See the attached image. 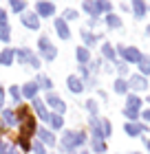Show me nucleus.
<instances>
[{"mask_svg": "<svg viewBox=\"0 0 150 154\" xmlns=\"http://www.w3.org/2000/svg\"><path fill=\"white\" fill-rule=\"evenodd\" d=\"M108 134H110V123L104 121V137H108Z\"/></svg>", "mask_w": 150, "mask_h": 154, "instance_id": "nucleus-39", "label": "nucleus"}, {"mask_svg": "<svg viewBox=\"0 0 150 154\" xmlns=\"http://www.w3.org/2000/svg\"><path fill=\"white\" fill-rule=\"evenodd\" d=\"M132 9H135V13H137V18H141V16L146 13V7H144L141 0H135V2H132Z\"/></svg>", "mask_w": 150, "mask_h": 154, "instance_id": "nucleus-20", "label": "nucleus"}, {"mask_svg": "<svg viewBox=\"0 0 150 154\" xmlns=\"http://www.w3.org/2000/svg\"><path fill=\"white\" fill-rule=\"evenodd\" d=\"M139 106H141L139 97H135V95H130V97H128V108H130V110H137Z\"/></svg>", "mask_w": 150, "mask_h": 154, "instance_id": "nucleus-24", "label": "nucleus"}, {"mask_svg": "<svg viewBox=\"0 0 150 154\" xmlns=\"http://www.w3.org/2000/svg\"><path fill=\"white\" fill-rule=\"evenodd\" d=\"M75 53H77V60H80L82 64H84V62H88V57H91V55H88V48H84V46H80Z\"/></svg>", "mask_w": 150, "mask_h": 154, "instance_id": "nucleus-21", "label": "nucleus"}, {"mask_svg": "<svg viewBox=\"0 0 150 154\" xmlns=\"http://www.w3.org/2000/svg\"><path fill=\"white\" fill-rule=\"evenodd\" d=\"M35 9H38V16H53L55 13V7L51 5V2H38V7H35Z\"/></svg>", "mask_w": 150, "mask_h": 154, "instance_id": "nucleus-6", "label": "nucleus"}, {"mask_svg": "<svg viewBox=\"0 0 150 154\" xmlns=\"http://www.w3.org/2000/svg\"><path fill=\"white\" fill-rule=\"evenodd\" d=\"M119 53L124 55V60H126V62H139V60H141V53H139L135 46H130V48L119 46Z\"/></svg>", "mask_w": 150, "mask_h": 154, "instance_id": "nucleus-2", "label": "nucleus"}, {"mask_svg": "<svg viewBox=\"0 0 150 154\" xmlns=\"http://www.w3.org/2000/svg\"><path fill=\"white\" fill-rule=\"evenodd\" d=\"M0 40L2 42H9V24H0Z\"/></svg>", "mask_w": 150, "mask_h": 154, "instance_id": "nucleus-23", "label": "nucleus"}, {"mask_svg": "<svg viewBox=\"0 0 150 154\" xmlns=\"http://www.w3.org/2000/svg\"><path fill=\"white\" fill-rule=\"evenodd\" d=\"M46 101H49V106L55 110V115H60V112H64V110H66V103H64L58 95H49V97H46Z\"/></svg>", "mask_w": 150, "mask_h": 154, "instance_id": "nucleus-3", "label": "nucleus"}, {"mask_svg": "<svg viewBox=\"0 0 150 154\" xmlns=\"http://www.w3.org/2000/svg\"><path fill=\"white\" fill-rule=\"evenodd\" d=\"M35 93H38V84L35 82H29L22 86V95L27 97V99H35Z\"/></svg>", "mask_w": 150, "mask_h": 154, "instance_id": "nucleus-9", "label": "nucleus"}, {"mask_svg": "<svg viewBox=\"0 0 150 154\" xmlns=\"http://www.w3.org/2000/svg\"><path fill=\"white\" fill-rule=\"evenodd\" d=\"M13 57H16V51L5 48V51L0 53V64H2V66H9V64H13Z\"/></svg>", "mask_w": 150, "mask_h": 154, "instance_id": "nucleus-11", "label": "nucleus"}, {"mask_svg": "<svg viewBox=\"0 0 150 154\" xmlns=\"http://www.w3.org/2000/svg\"><path fill=\"white\" fill-rule=\"evenodd\" d=\"M5 22H7V13L0 9V24H5Z\"/></svg>", "mask_w": 150, "mask_h": 154, "instance_id": "nucleus-40", "label": "nucleus"}, {"mask_svg": "<svg viewBox=\"0 0 150 154\" xmlns=\"http://www.w3.org/2000/svg\"><path fill=\"white\" fill-rule=\"evenodd\" d=\"M22 24L29 26V29H38V26H40V20H38L35 13H24V16H22Z\"/></svg>", "mask_w": 150, "mask_h": 154, "instance_id": "nucleus-7", "label": "nucleus"}, {"mask_svg": "<svg viewBox=\"0 0 150 154\" xmlns=\"http://www.w3.org/2000/svg\"><path fill=\"white\" fill-rule=\"evenodd\" d=\"M49 123H51V128L53 130H58V128H62V117L60 115H49Z\"/></svg>", "mask_w": 150, "mask_h": 154, "instance_id": "nucleus-17", "label": "nucleus"}, {"mask_svg": "<svg viewBox=\"0 0 150 154\" xmlns=\"http://www.w3.org/2000/svg\"><path fill=\"white\" fill-rule=\"evenodd\" d=\"M38 137H40V141H42V145H55V137L51 134V132H49V130H44V128H40L38 130Z\"/></svg>", "mask_w": 150, "mask_h": 154, "instance_id": "nucleus-10", "label": "nucleus"}, {"mask_svg": "<svg viewBox=\"0 0 150 154\" xmlns=\"http://www.w3.org/2000/svg\"><path fill=\"white\" fill-rule=\"evenodd\" d=\"M55 31H58V35L62 38V40H69V35H71V31H69V26H66V22L60 18V20H55Z\"/></svg>", "mask_w": 150, "mask_h": 154, "instance_id": "nucleus-8", "label": "nucleus"}, {"mask_svg": "<svg viewBox=\"0 0 150 154\" xmlns=\"http://www.w3.org/2000/svg\"><path fill=\"white\" fill-rule=\"evenodd\" d=\"M124 112H126V117H130V119H137V110H130V108H126Z\"/></svg>", "mask_w": 150, "mask_h": 154, "instance_id": "nucleus-38", "label": "nucleus"}, {"mask_svg": "<svg viewBox=\"0 0 150 154\" xmlns=\"http://www.w3.org/2000/svg\"><path fill=\"white\" fill-rule=\"evenodd\" d=\"M148 150H150V141H148Z\"/></svg>", "mask_w": 150, "mask_h": 154, "instance_id": "nucleus-44", "label": "nucleus"}, {"mask_svg": "<svg viewBox=\"0 0 150 154\" xmlns=\"http://www.w3.org/2000/svg\"><path fill=\"white\" fill-rule=\"evenodd\" d=\"M146 86H148V84H146L144 77H137V75H135L132 79H130V88H135V90H144Z\"/></svg>", "mask_w": 150, "mask_h": 154, "instance_id": "nucleus-14", "label": "nucleus"}, {"mask_svg": "<svg viewBox=\"0 0 150 154\" xmlns=\"http://www.w3.org/2000/svg\"><path fill=\"white\" fill-rule=\"evenodd\" d=\"M35 84H40V86H42V88H46V90H49V88H53V82L49 79V77H44V75L38 77V82H35Z\"/></svg>", "mask_w": 150, "mask_h": 154, "instance_id": "nucleus-25", "label": "nucleus"}, {"mask_svg": "<svg viewBox=\"0 0 150 154\" xmlns=\"http://www.w3.org/2000/svg\"><path fill=\"white\" fill-rule=\"evenodd\" d=\"M11 99H13V103H18V101H20V90H18L16 86L11 88Z\"/></svg>", "mask_w": 150, "mask_h": 154, "instance_id": "nucleus-32", "label": "nucleus"}, {"mask_svg": "<svg viewBox=\"0 0 150 154\" xmlns=\"http://www.w3.org/2000/svg\"><path fill=\"white\" fill-rule=\"evenodd\" d=\"M126 88H128V84H126V82H121V79L115 82V90H117V93H126Z\"/></svg>", "mask_w": 150, "mask_h": 154, "instance_id": "nucleus-30", "label": "nucleus"}, {"mask_svg": "<svg viewBox=\"0 0 150 154\" xmlns=\"http://www.w3.org/2000/svg\"><path fill=\"white\" fill-rule=\"evenodd\" d=\"M38 44H40L42 55H44L46 60H53V57H55V46H53V44H49V40H46V38H40Z\"/></svg>", "mask_w": 150, "mask_h": 154, "instance_id": "nucleus-4", "label": "nucleus"}, {"mask_svg": "<svg viewBox=\"0 0 150 154\" xmlns=\"http://www.w3.org/2000/svg\"><path fill=\"white\" fill-rule=\"evenodd\" d=\"M86 108H88V112H91V115H95V112H97V103L93 101V99H91V101L86 103Z\"/></svg>", "mask_w": 150, "mask_h": 154, "instance_id": "nucleus-33", "label": "nucleus"}, {"mask_svg": "<svg viewBox=\"0 0 150 154\" xmlns=\"http://www.w3.org/2000/svg\"><path fill=\"white\" fill-rule=\"evenodd\" d=\"M2 106H5V93H2V88H0V110H2Z\"/></svg>", "mask_w": 150, "mask_h": 154, "instance_id": "nucleus-41", "label": "nucleus"}, {"mask_svg": "<svg viewBox=\"0 0 150 154\" xmlns=\"http://www.w3.org/2000/svg\"><path fill=\"white\" fill-rule=\"evenodd\" d=\"M66 84H69V88L73 90V93H82V90H84V84L80 82V77H75V75H71L66 79Z\"/></svg>", "mask_w": 150, "mask_h": 154, "instance_id": "nucleus-12", "label": "nucleus"}, {"mask_svg": "<svg viewBox=\"0 0 150 154\" xmlns=\"http://www.w3.org/2000/svg\"><path fill=\"white\" fill-rule=\"evenodd\" d=\"M126 132L130 137H137V134H141V125L139 123H126Z\"/></svg>", "mask_w": 150, "mask_h": 154, "instance_id": "nucleus-16", "label": "nucleus"}, {"mask_svg": "<svg viewBox=\"0 0 150 154\" xmlns=\"http://www.w3.org/2000/svg\"><path fill=\"white\" fill-rule=\"evenodd\" d=\"M84 11L91 13V16H97V13H99V7H97V2H84Z\"/></svg>", "mask_w": 150, "mask_h": 154, "instance_id": "nucleus-19", "label": "nucleus"}, {"mask_svg": "<svg viewBox=\"0 0 150 154\" xmlns=\"http://www.w3.org/2000/svg\"><path fill=\"white\" fill-rule=\"evenodd\" d=\"M24 2H22V0H11V9L13 11H24Z\"/></svg>", "mask_w": 150, "mask_h": 154, "instance_id": "nucleus-29", "label": "nucleus"}, {"mask_svg": "<svg viewBox=\"0 0 150 154\" xmlns=\"http://www.w3.org/2000/svg\"><path fill=\"white\" fill-rule=\"evenodd\" d=\"M106 22H108V26H113V29H117V26L121 24V22H119V18H117V16H113V13H110L108 18H106Z\"/></svg>", "mask_w": 150, "mask_h": 154, "instance_id": "nucleus-28", "label": "nucleus"}, {"mask_svg": "<svg viewBox=\"0 0 150 154\" xmlns=\"http://www.w3.org/2000/svg\"><path fill=\"white\" fill-rule=\"evenodd\" d=\"M93 132L95 139H104V121H93Z\"/></svg>", "mask_w": 150, "mask_h": 154, "instance_id": "nucleus-15", "label": "nucleus"}, {"mask_svg": "<svg viewBox=\"0 0 150 154\" xmlns=\"http://www.w3.org/2000/svg\"><path fill=\"white\" fill-rule=\"evenodd\" d=\"M139 68H141V73L148 75L150 73V57H141L139 60Z\"/></svg>", "mask_w": 150, "mask_h": 154, "instance_id": "nucleus-22", "label": "nucleus"}, {"mask_svg": "<svg viewBox=\"0 0 150 154\" xmlns=\"http://www.w3.org/2000/svg\"><path fill=\"white\" fill-rule=\"evenodd\" d=\"M33 152H35V154H42V152H44V145H42L40 141H35V143H33Z\"/></svg>", "mask_w": 150, "mask_h": 154, "instance_id": "nucleus-34", "label": "nucleus"}, {"mask_svg": "<svg viewBox=\"0 0 150 154\" xmlns=\"http://www.w3.org/2000/svg\"><path fill=\"white\" fill-rule=\"evenodd\" d=\"M82 40L86 42V44H93V42H95V35H91V33H82Z\"/></svg>", "mask_w": 150, "mask_h": 154, "instance_id": "nucleus-35", "label": "nucleus"}, {"mask_svg": "<svg viewBox=\"0 0 150 154\" xmlns=\"http://www.w3.org/2000/svg\"><path fill=\"white\" fill-rule=\"evenodd\" d=\"M2 119H5V125H16V121H18L16 115H13L11 110H5V112H2Z\"/></svg>", "mask_w": 150, "mask_h": 154, "instance_id": "nucleus-18", "label": "nucleus"}, {"mask_svg": "<svg viewBox=\"0 0 150 154\" xmlns=\"http://www.w3.org/2000/svg\"><path fill=\"white\" fill-rule=\"evenodd\" d=\"M0 152H2V139H0Z\"/></svg>", "mask_w": 150, "mask_h": 154, "instance_id": "nucleus-43", "label": "nucleus"}, {"mask_svg": "<svg viewBox=\"0 0 150 154\" xmlns=\"http://www.w3.org/2000/svg\"><path fill=\"white\" fill-rule=\"evenodd\" d=\"M77 16V11H73V9H66V11H64V18H66V20H73Z\"/></svg>", "mask_w": 150, "mask_h": 154, "instance_id": "nucleus-37", "label": "nucleus"}, {"mask_svg": "<svg viewBox=\"0 0 150 154\" xmlns=\"http://www.w3.org/2000/svg\"><path fill=\"white\" fill-rule=\"evenodd\" d=\"M33 108H35V112H38L44 121H49V112H46V108H44V103H42L40 99H33Z\"/></svg>", "mask_w": 150, "mask_h": 154, "instance_id": "nucleus-13", "label": "nucleus"}, {"mask_svg": "<svg viewBox=\"0 0 150 154\" xmlns=\"http://www.w3.org/2000/svg\"><path fill=\"white\" fill-rule=\"evenodd\" d=\"M144 119H146V121H150V110H146V112H144Z\"/></svg>", "mask_w": 150, "mask_h": 154, "instance_id": "nucleus-42", "label": "nucleus"}, {"mask_svg": "<svg viewBox=\"0 0 150 154\" xmlns=\"http://www.w3.org/2000/svg\"><path fill=\"white\" fill-rule=\"evenodd\" d=\"M84 141H86L84 132H64V137H62V145L66 150H73L75 145H82Z\"/></svg>", "mask_w": 150, "mask_h": 154, "instance_id": "nucleus-1", "label": "nucleus"}, {"mask_svg": "<svg viewBox=\"0 0 150 154\" xmlns=\"http://www.w3.org/2000/svg\"><path fill=\"white\" fill-rule=\"evenodd\" d=\"M93 150H95V152H99V154H104L106 145H104V141H102V139H95V141H93Z\"/></svg>", "mask_w": 150, "mask_h": 154, "instance_id": "nucleus-27", "label": "nucleus"}, {"mask_svg": "<svg viewBox=\"0 0 150 154\" xmlns=\"http://www.w3.org/2000/svg\"><path fill=\"white\" fill-rule=\"evenodd\" d=\"M102 51H104V57H106V60H115V51H113L110 44H104Z\"/></svg>", "mask_w": 150, "mask_h": 154, "instance_id": "nucleus-26", "label": "nucleus"}, {"mask_svg": "<svg viewBox=\"0 0 150 154\" xmlns=\"http://www.w3.org/2000/svg\"><path fill=\"white\" fill-rule=\"evenodd\" d=\"M97 7H99V11H110V2H102V0H99Z\"/></svg>", "mask_w": 150, "mask_h": 154, "instance_id": "nucleus-36", "label": "nucleus"}, {"mask_svg": "<svg viewBox=\"0 0 150 154\" xmlns=\"http://www.w3.org/2000/svg\"><path fill=\"white\" fill-rule=\"evenodd\" d=\"M16 57H18L20 62H27V64H31L33 68H38V64H40V62L31 55V51H27V48H22V51H16Z\"/></svg>", "mask_w": 150, "mask_h": 154, "instance_id": "nucleus-5", "label": "nucleus"}, {"mask_svg": "<svg viewBox=\"0 0 150 154\" xmlns=\"http://www.w3.org/2000/svg\"><path fill=\"white\" fill-rule=\"evenodd\" d=\"M0 154H16V145H2V152H0Z\"/></svg>", "mask_w": 150, "mask_h": 154, "instance_id": "nucleus-31", "label": "nucleus"}]
</instances>
